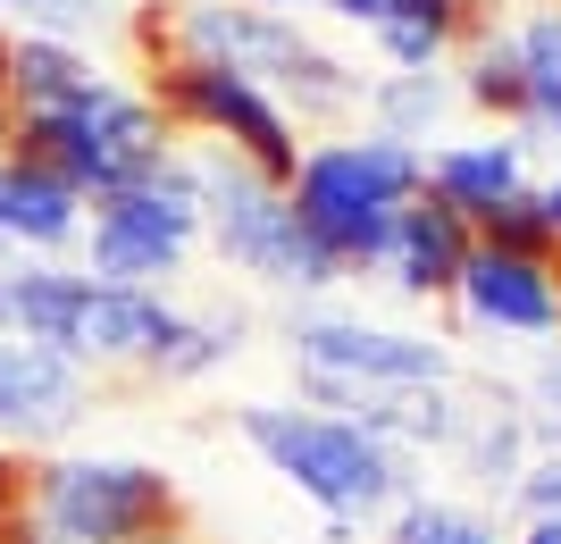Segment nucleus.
<instances>
[{"instance_id":"f3484780","label":"nucleus","mask_w":561,"mask_h":544,"mask_svg":"<svg viewBox=\"0 0 561 544\" xmlns=\"http://www.w3.org/2000/svg\"><path fill=\"white\" fill-rule=\"evenodd\" d=\"M461 101L469 109H486V118L519 126V109H528V76H519V50H512V25H478L469 34V59H461Z\"/></svg>"},{"instance_id":"f257e3e1","label":"nucleus","mask_w":561,"mask_h":544,"mask_svg":"<svg viewBox=\"0 0 561 544\" xmlns=\"http://www.w3.org/2000/svg\"><path fill=\"white\" fill-rule=\"evenodd\" d=\"M142 59H218V68L252 76L285 101V118H352L369 101V76L335 59L328 43H310L302 18H268L252 0H142L135 9Z\"/></svg>"},{"instance_id":"4be33fe9","label":"nucleus","mask_w":561,"mask_h":544,"mask_svg":"<svg viewBox=\"0 0 561 544\" xmlns=\"http://www.w3.org/2000/svg\"><path fill=\"white\" fill-rule=\"evenodd\" d=\"M528 436H537V452H561V352L537 360V378H528Z\"/></svg>"},{"instance_id":"aec40b11","label":"nucleus","mask_w":561,"mask_h":544,"mask_svg":"<svg viewBox=\"0 0 561 544\" xmlns=\"http://www.w3.org/2000/svg\"><path fill=\"white\" fill-rule=\"evenodd\" d=\"M234 352H243V310H210V319L185 310V335H176V352H168L151 378L160 385H193V378H210V369H227Z\"/></svg>"},{"instance_id":"c85d7f7f","label":"nucleus","mask_w":561,"mask_h":544,"mask_svg":"<svg viewBox=\"0 0 561 544\" xmlns=\"http://www.w3.org/2000/svg\"><path fill=\"white\" fill-rule=\"evenodd\" d=\"M9 544H50V536H43V528H25V536H9Z\"/></svg>"},{"instance_id":"9b49d317","label":"nucleus","mask_w":561,"mask_h":544,"mask_svg":"<svg viewBox=\"0 0 561 544\" xmlns=\"http://www.w3.org/2000/svg\"><path fill=\"white\" fill-rule=\"evenodd\" d=\"M84 403H93V378L76 360L0 335V436H59L84 419Z\"/></svg>"},{"instance_id":"f8f14e48","label":"nucleus","mask_w":561,"mask_h":544,"mask_svg":"<svg viewBox=\"0 0 561 544\" xmlns=\"http://www.w3.org/2000/svg\"><path fill=\"white\" fill-rule=\"evenodd\" d=\"M469 252H478V227H469L461 210H445L436 193H420V201H402L394 218V243H386V285L394 293H411V302H436V293H453L469 268Z\"/></svg>"},{"instance_id":"423d86ee","label":"nucleus","mask_w":561,"mask_h":544,"mask_svg":"<svg viewBox=\"0 0 561 544\" xmlns=\"http://www.w3.org/2000/svg\"><path fill=\"white\" fill-rule=\"evenodd\" d=\"M294 344V378L319 410L352 419L377 394H420V385H453V352L436 335H402V327H369V319H344V310H310L285 327Z\"/></svg>"},{"instance_id":"bb28decb","label":"nucleus","mask_w":561,"mask_h":544,"mask_svg":"<svg viewBox=\"0 0 561 544\" xmlns=\"http://www.w3.org/2000/svg\"><path fill=\"white\" fill-rule=\"evenodd\" d=\"M537 201H545V218H553V243H561V176H553V185H537Z\"/></svg>"},{"instance_id":"39448f33","label":"nucleus","mask_w":561,"mask_h":544,"mask_svg":"<svg viewBox=\"0 0 561 544\" xmlns=\"http://www.w3.org/2000/svg\"><path fill=\"white\" fill-rule=\"evenodd\" d=\"M25 511L50 544H151L185 536V486L151 461H117V452H76L43 461L25 486Z\"/></svg>"},{"instance_id":"dca6fc26","label":"nucleus","mask_w":561,"mask_h":544,"mask_svg":"<svg viewBox=\"0 0 561 544\" xmlns=\"http://www.w3.org/2000/svg\"><path fill=\"white\" fill-rule=\"evenodd\" d=\"M528 419H519L512 403H486V410H469L461 419V444H453V461H461L486 495H503V486H519V470H528Z\"/></svg>"},{"instance_id":"4468645a","label":"nucleus","mask_w":561,"mask_h":544,"mask_svg":"<svg viewBox=\"0 0 561 544\" xmlns=\"http://www.w3.org/2000/svg\"><path fill=\"white\" fill-rule=\"evenodd\" d=\"M427 193L461 210L469 227L486 210H503L512 193H528V142L519 135H478V142H445L436 160H427Z\"/></svg>"},{"instance_id":"7ed1b4c3","label":"nucleus","mask_w":561,"mask_h":544,"mask_svg":"<svg viewBox=\"0 0 561 544\" xmlns=\"http://www.w3.org/2000/svg\"><path fill=\"white\" fill-rule=\"evenodd\" d=\"M420 193H427V151L369 126V135H344V142H310L285 201L302 218V235L352 277V268L386 261L402 201H420Z\"/></svg>"},{"instance_id":"412c9836","label":"nucleus","mask_w":561,"mask_h":544,"mask_svg":"<svg viewBox=\"0 0 561 544\" xmlns=\"http://www.w3.org/2000/svg\"><path fill=\"white\" fill-rule=\"evenodd\" d=\"M478 243H486V252H512V261H561L553 218H545L537 185H528V193H512L503 210H486V218H478Z\"/></svg>"},{"instance_id":"cd10ccee","label":"nucleus","mask_w":561,"mask_h":544,"mask_svg":"<svg viewBox=\"0 0 561 544\" xmlns=\"http://www.w3.org/2000/svg\"><path fill=\"white\" fill-rule=\"evenodd\" d=\"M252 9H268V18H294V9H319V0H252Z\"/></svg>"},{"instance_id":"f03ea898","label":"nucleus","mask_w":561,"mask_h":544,"mask_svg":"<svg viewBox=\"0 0 561 544\" xmlns=\"http://www.w3.org/2000/svg\"><path fill=\"white\" fill-rule=\"evenodd\" d=\"M234 427H243V444H252L294 495L319 502L328 544H352L369 520H386V511L411 495V461H394L360 419L302 410V403H243Z\"/></svg>"},{"instance_id":"393cba45","label":"nucleus","mask_w":561,"mask_h":544,"mask_svg":"<svg viewBox=\"0 0 561 544\" xmlns=\"http://www.w3.org/2000/svg\"><path fill=\"white\" fill-rule=\"evenodd\" d=\"M319 9H328V18H344V25H386V9H394V0H319Z\"/></svg>"},{"instance_id":"6e6552de","label":"nucleus","mask_w":561,"mask_h":544,"mask_svg":"<svg viewBox=\"0 0 561 544\" xmlns=\"http://www.w3.org/2000/svg\"><path fill=\"white\" fill-rule=\"evenodd\" d=\"M142 93L160 101V118L176 135H210L227 142L234 160H252L268 185H294V167H302V126L285 118V101L252 76L218 68V59H160Z\"/></svg>"},{"instance_id":"0eeeda50","label":"nucleus","mask_w":561,"mask_h":544,"mask_svg":"<svg viewBox=\"0 0 561 544\" xmlns=\"http://www.w3.org/2000/svg\"><path fill=\"white\" fill-rule=\"evenodd\" d=\"M193 243H202V210H193V176H185V142H176V160L151 176V185H126L110 201L84 210V277L93 285H135V293H160L176 268L193 261Z\"/></svg>"},{"instance_id":"1a4fd4ad","label":"nucleus","mask_w":561,"mask_h":544,"mask_svg":"<svg viewBox=\"0 0 561 544\" xmlns=\"http://www.w3.org/2000/svg\"><path fill=\"white\" fill-rule=\"evenodd\" d=\"M453 302L494 335H561V268L553 261H512V252H469Z\"/></svg>"},{"instance_id":"a211bd4d","label":"nucleus","mask_w":561,"mask_h":544,"mask_svg":"<svg viewBox=\"0 0 561 544\" xmlns=\"http://www.w3.org/2000/svg\"><path fill=\"white\" fill-rule=\"evenodd\" d=\"M445 101H453V84H445V68H411V76H369V126L377 135H394V142H427L436 135V118H445Z\"/></svg>"},{"instance_id":"7c9ffc66","label":"nucleus","mask_w":561,"mask_h":544,"mask_svg":"<svg viewBox=\"0 0 561 544\" xmlns=\"http://www.w3.org/2000/svg\"><path fill=\"white\" fill-rule=\"evenodd\" d=\"M9 261H18V252H9V235H0V268H9Z\"/></svg>"},{"instance_id":"2eb2a0df","label":"nucleus","mask_w":561,"mask_h":544,"mask_svg":"<svg viewBox=\"0 0 561 544\" xmlns=\"http://www.w3.org/2000/svg\"><path fill=\"white\" fill-rule=\"evenodd\" d=\"M478 25H486L478 0H394L386 25H377V50H386L402 76H411V68H445L453 50H469Z\"/></svg>"},{"instance_id":"c756f323","label":"nucleus","mask_w":561,"mask_h":544,"mask_svg":"<svg viewBox=\"0 0 561 544\" xmlns=\"http://www.w3.org/2000/svg\"><path fill=\"white\" fill-rule=\"evenodd\" d=\"M151 544H202V536H193V528H185V536H151Z\"/></svg>"},{"instance_id":"9d476101","label":"nucleus","mask_w":561,"mask_h":544,"mask_svg":"<svg viewBox=\"0 0 561 544\" xmlns=\"http://www.w3.org/2000/svg\"><path fill=\"white\" fill-rule=\"evenodd\" d=\"M117 76H101V59H84V43H50V34H9V126L76 118L110 93Z\"/></svg>"},{"instance_id":"5701e85b","label":"nucleus","mask_w":561,"mask_h":544,"mask_svg":"<svg viewBox=\"0 0 561 544\" xmlns=\"http://www.w3.org/2000/svg\"><path fill=\"white\" fill-rule=\"evenodd\" d=\"M512 502L528 511V520H545V511H561V452H528V470H519Z\"/></svg>"},{"instance_id":"a878e982","label":"nucleus","mask_w":561,"mask_h":544,"mask_svg":"<svg viewBox=\"0 0 561 544\" xmlns=\"http://www.w3.org/2000/svg\"><path fill=\"white\" fill-rule=\"evenodd\" d=\"M519 544H561V511H545V520L519 528Z\"/></svg>"},{"instance_id":"20e7f679","label":"nucleus","mask_w":561,"mask_h":544,"mask_svg":"<svg viewBox=\"0 0 561 544\" xmlns=\"http://www.w3.org/2000/svg\"><path fill=\"white\" fill-rule=\"evenodd\" d=\"M185 176H193L202 235H210V252L227 268H243V277H260V285H285V293H328V285H344V268L302 235L285 185H268L252 160H234L227 142L185 151Z\"/></svg>"},{"instance_id":"ddd939ff","label":"nucleus","mask_w":561,"mask_h":544,"mask_svg":"<svg viewBox=\"0 0 561 544\" xmlns=\"http://www.w3.org/2000/svg\"><path fill=\"white\" fill-rule=\"evenodd\" d=\"M0 235L18 261H59L84 235V193H68L59 176L25 160H0Z\"/></svg>"},{"instance_id":"b1692460","label":"nucleus","mask_w":561,"mask_h":544,"mask_svg":"<svg viewBox=\"0 0 561 544\" xmlns=\"http://www.w3.org/2000/svg\"><path fill=\"white\" fill-rule=\"evenodd\" d=\"M25 486H34V461H18V452H0V544L34 528V511H25Z\"/></svg>"},{"instance_id":"6ab92c4d","label":"nucleus","mask_w":561,"mask_h":544,"mask_svg":"<svg viewBox=\"0 0 561 544\" xmlns=\"http://www.w3.org/2000/svg\"><path fill=\"white\" fill-rule=\"evenodd\" d=\"M386 544H503V528L461 511V502H436V495H402L386 511Z\"/></svg>"}]
</instances>
